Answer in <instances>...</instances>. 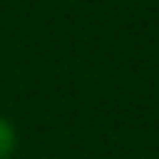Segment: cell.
Segmentation results:
<instances>
[{
	"mask_svg": "<svg viewBox=\"0 0 159 159\" xmlns=\"http://www.w3.org/2000/svg\"><path fill=\"white\" fill-rule=\"evenodd\" d=\"M17 149V132L7 117L0 114V159H12Z\"/></svg>",
	"mask_w": 159,
	"mask_h": 159,
	"instance_id": "1",
	"label": "cell"
}]
</instances>
